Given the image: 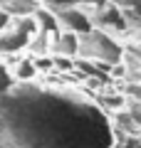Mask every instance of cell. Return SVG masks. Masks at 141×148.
<instances>
[{
	"label": "cell",
	"instance_id": "1",
	"mask_svg": "<svg viewBox=\"0 0 141 148\" xmlns=\"http://www.w3.org/2000/svg\"><path fill=\"white\" fill-rule=\"evenodd\" d=\"M79 59H89V62H99L106 67H114L124 57V45L116 42V37L104 30H97L79 37Z\"/></svg>",
	"mask_w": 141,
	"mask_h": 148
},
{
	"label": "cell",
	"instance_id": "2",
	"mask_svg": "<svg viewBox=\"0 0 141 148\" xmlns=\"http://www.w3.org/2000/svg\"><path fill=\"white\" fill-rule=\"evenodd\" d=\"M55 17H57L59 30L64 32H74V35H87V32L94 30V20L92 12L82 5V3H69V5H57L52 8Z\"/></svg>",
	"mask_w": 141,
	"mask_h": 148
},
{
	"label": "cell",
	"instance_id": "3",
	"mask_svg": "<svg viewBox=\"0 0 141 148\" xmlns=\"http://www.w3.org/2000/svg\"><path fill=\"white\" fill-rule=\"evenodd\" d=\"M52 54H59V57H72V59H77V54H79V35L59 30L57 35L52 37Z\"/></svg>",
	"mask_w": 141,
	"mask_h": 148
},
{
	"label": "cell",
	"instance_id": "4",
	"mask_svg": "<svg viewBox=\"0 0 141 148\" xmlns=\"http://www.w3.org/2000/svg\"><path fill=\"white\" fill-rule=\"evenodd\" d=\"M126 67V77H129L134 84H141V49L136 45H129L124 47V57H121Z\"/></svg>",
	"mask_w": 141,
	"mask_h": 148
},
{
	"label": "cell",
	"instance_id": "5",
	"mask_svg": "<svg viewBox=\"0 0 141 148\" xmlns=\"http://www.w3.org/2000/svg\"><path fill=\"white\" fill-rule=\"evenodd\" d=\"M12 74H15V79H17V82L27 84V82H32L40 72H37V67H35V62H32V59L20 57V59L15 62V67H12Z\"/></svg>",
	"mask_w": 141,
	"mask_h": 148
},
{
	"label": "cell",
	"instance_id": "6",
	"mask_svg": "<svg viewBox=\"0 0 141 148\" xmlns=\"http://www.w3.org/2000/svg\"><path fill=\"white\" fill-rule=\"evenodd\" d=\"M106 3H111V5H116L121 12H124V17L131 22H139L141 20V0H106Z\"/></svg>",
	"mask_w": 141,
	"mask_h": 148
},
{
	"label": "cell",
	"instance_id": "7",
	"mask_svg": "<svg viewBox=\"0 0 141 148\" xmlns=\"http://www.w3.org/2000/svg\"><path fill=\"white\" fill-rule=\"evenodd\" d=\"M10 22H12V15H10V12H5L3 8H0V32L8 30V27H10Z\"/></svg>",
	"mask_w": 141,
	"mask_h": 148
},
{
	"label": "cell",
	"instance_id": "8",
	"mask_svg": "<svg viewBox=\"0 0 141 148\" xmlns=\"http://www.w3.org/2000/svg\"><path fill=\"white\" fill-rule=\"evenodd\" d=\"M136 148H141V141H139V143H136Z\"/></svg>",
	"mask_w": 141,
	"mask_h": 148
}]
</instances>
